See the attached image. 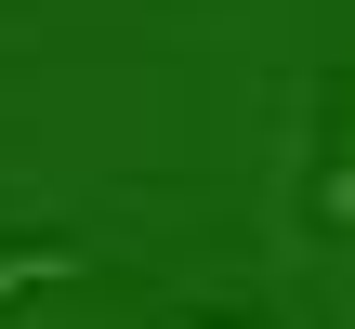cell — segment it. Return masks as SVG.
I'll return each mask as SVG.
<instances>
[{
  "mask_svg": "<svg viewBox=\"0 0 355 329\" xmlns=\"http://www.w3.org/2000/svg\"><path fill=\"white\" fill-rule=\"evenodd\" d=\"M329 224H355V66H343V145H329Z\"/></svg>",
  "mask_w": 355,
  "mask_h": 329,
  "instance_id": "obj_1",
  "label": "cell"
}]
</instances>
